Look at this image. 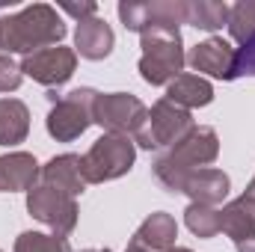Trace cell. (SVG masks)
Here are the masks:
<instances>
[{"mask_svg": "<svg viewBox=\"0 0 255 252\" xmlns=\"http://www.w3.org/2000/svg\"><path fill=\"white\" fill-rule=\"evenodd\" d=\"M65 36V24L48 3H33L15 15L0 18V54H36L42 48L60 45Z\"/></svg>", "mask_w": 255, "mask_h": 252, "instance_id": "cell-1", "label": "cell"}, {"mask_svg": "<svg viewBox=\"0 0 255 252\" xmlns=\"http://www.w3.org/2000/svg\"><path fill=\"white\" fill-rule=\"evenodd\" d=\"M217 154H220L217 130L208 125H193V130L181 142H175L166 154H160L151 163V169H154V178L169 193H181L193 169H205L208 163L217 160Z\"/></svg>", "mask_w": 255, "mask_h": 252, "instance_id": "cell-2", "label": "cell"}, {"mask_svg": "<svg viewBox=\"0 0 255 252\" xmlns=\"http://www.w3.org/2000/svg\"><path fill=\"white\" fill-rule=\"evenodd\" d=\"M139 48H142L139 74L151 86L172 83L187 63L178 27H154V30L139 33Z\"/></svg>", "mask_w": 255, "mask_h": 252, "instance_id": "cell-3", "label": "cell"}, {"mask_svg": "<svg viewBox=\"0 0 255 252\" xmlns=\"http://www.w3.org/2000/svg\"><path fill=\"white\" fill-rule=\"evenodd\" d=\"M136 160V145L125 133H104L92 142V148L83 154V178L86 184H101L122 178Z\"/></svg>", "mask_w": 255, "mask_h": 252, "instance_id": "cell-4", "label": "cell"}, {"mask_svg": "<svg viewBox=\"0 0 255 252\" xmlns=\"http://www.w3.org/2000/svg\"><path fill=\"white\" fill-rule=\"evenodd\" d=\"M193 130V116L190 110L172 104L169 98H160L151 110L145 125L133 133V145L157 151V148H172L175 142H181Z\"/></svg>", "mask_w": 255, "mask_h": 252, "instance_id": "cell-5", "label": "cell"}, {"mask_svg": "<svg viewBox=\"0 0 255 252\" xmlns=\"http://www.w3.org/2000/svg\"><path fill=\"white\" fill-rule=\"evenodd\" d=\"M95 98L98 92L95 89H74L68 95H60L45 119L48 133L60 142H71L77 139L86 127L92 125V107H95Z\"/></svg>", "mask_w": 255, "mask_h": 252, "instance_id": "cell-6", "label": "cell"}, {"mask_svg": "<svg viewBox=\"0 0 255 252\" xmlns=\"http://www.w3.org/2000/svg\"><path fill=\"white\" fill-rule=\"evenodd\" d=\"M145 104L128 92H98L92 107V125H101L107 133H136L145 125Z\"/></svg>", "mask_w": 255, "mask_h": 252, "instance_id": "cell-7", "label": "cell"}, {"mask_svg": "<svg viewBox=\"0 0 255 252\" xmlns=\"http://www.w3.org/2000/svg\"><path fill=\"white\" fill-rule=\"evenodd\" d=\"M27 211L33 220L45 223L57 238H68L77 226V202L48 184H36L27 193Z\"/></svg>", "mask_w": 255, "mask_h": 252, "instance_id": "cell-8", "label": "cell"}, {"mask_svg": "<svg viewBox=\"0 0 255 252\" xmlns=\"http://www.w3.org/2000/svg\"><path fill=\"white\" fill-rule=\"evenodd\" d=\"M119 18L133 33H145L154 27H178L184 24V0H128L119 3Z\"/></svg>", "mask_w": 255, "mask_h": 252, "instance_id": "cell-9", "label": "cell"}, {"mask_svg": "<svg viewBox=\"0 0 255 252\" xmlns=\"http://www.w3.org/2000/svg\"><path fill=\"white\" fill-rule=\"evenodd\" d=\"M74 68H77V51H71L65 45L42 48V51L27 54L21 60V71L27 77H33L36 83H45V86H63L74 74Z\"/></svg>", "mask_w": 255, "mask_h": 252, "instance_id": "cell-10", "label": "cell"}, {"mask_svg": "<svg viewBox=\"0 0 255 252\" xmlns=\"http://www.w3.org/2000/svg\"><path fill=\"white\" fill-rule=\"evenodd\" d=\"M187 63L193 71L202 74H211L217 80H235L238 77V48H232V42L214 36V39H205L187 54Z\"/></svg>", "mask_w": 255, "mask_h": 252, "instance_id": "cell-11", "label": "cell"}, {"mask_svg": "<svg viewBox=\"0 0 255 252\" xmlns=\"http://www.w3.org/2000/svg\"><path fill=\"white\" fill-rule=\"evenodd\" d=\"M42 184L60 190L65 196L77 199L86 190V178H83V157L80 154H60L51 157L42 166Z\"/></svg>", "mask_w": 255, "mask_h": 252, "instance_id": "cell-12", "label": "cell"}, {"mask_svg": "<svg viewBox=\"0 0 255 252\" xmlns=\"http://www.w3.org/2000/svg\"><path fill=\"white\" fill-rule=\"evenodd\" d=\"M39 178H42V166L36 163L33 154L12 151L0 157V193H18V190L30 193Z\"/></svg>", "mask_w": 255, "mask_h": 252, "instance_id": "cell-13", "label": "cell"}, {"mask_svg": "<svg viewBox=\"0 0 255 252\" xmlns=\"http://www.w3.org/2000/svg\"><path fill=\"white\" fill-rule=\"evenodd\" d=\"M113 30L104 18H86V21H77V33H74V48L80 57L86 60H104L110 57L113 51Z\"/></svg>", "mask_w": 255, "mask_h": 252, "instance_id": "cell-14", "label": "cell"}, {"mask_svg": "<svg viewBox=\"0 0 255 252\" xmlns=\"http://www.w3.org/2000/svg\"><path fill=\"white\" fill-rule=\"evenodd\" d=\"M229 187H232V181H229L226 172L205 166V169H193L190 175H187L181 193H187L196 205H211V208H217V205L229 196Z\"/></svg>", "mask_w": 255, "mask_h": 252, "instance_id": "cell-15", "label": "cell"}, {"mask_svg": "<svg viewBox=\"0 0 255 252\" xmlns=\"http://www.w3.org/2000/svg\"><path fill=\"white\" fill-rule=\"evenodd\" d=\"M175 238H178L175 217L166 214V211H157V214H151L133 232V241L130 244H136V247H142V250H148V252H166V250H172Z\"/></svg>", "mask_w": 255, "mask_h": 252, "instance_id": "cell-16", "label": "cell"}, {"mask_svg": "<svg viewBox=\"0 0 255 252\" xmlns=\"http://www.w3.org/2000/svg\"><path fill=\"white\" fill-rule=\"evenodd\" d=\"M166 98H169L172 104L184 107V110L205 107V104L214 101V86H211L205 77H199V74H178V77L169 83Z\"/></svg>", "mask_w": 255, "mask_h": 252, "instance_id": "cell-17", "label": "cell"}, {"mask_svg": "<svg viewBox=\"0 0 255 252\" xmlns=\"http://www.w3.org/2000/svg\"><path fill=\"white\" fill-rule=\"evenodd\" d=\"M30 133V110L18 98H0V145H18Z\"/></svg>", "mask_w": 255, "mask_h": 252, "instance_id": "cell-18", "label": "cell"}, {"mask_svg": "<svg viewBox=\"0 0 255 252\" xmlns=\"http://www.w3.org/2000/svg\"><path fill=\"white\" fill-rule=\"evenodd\" d=\"M220 217H223V232L232 241H238V238L255 232V202L250 196H238L235 202H229L220 211Z\"/></svg>", "mask_w": 255, "mask_h": 252, "instance_id": "cell-19", "label": "cell"}, {"mask_svg": "<svg viewBox=\"0 0 255 252\" xmlns=\"http://www.w3.org/2000/svg\"><path fill=\"white\" fill-rule=\"evenodd\" d=\"M184 24L199 30H220L223 24H229V6L217 0H190L184 3Z\"/></svg>", "mask_w": 255, "mask_h": 252, "instance_id": "cell-20", "label": "cell"}, {"mask_svg": "<svg viewBox=\"0 0 255 252\" xmlns=\"http://www.w3.org/2000/svg\"><path fill=\"white\" fill-rule=\"evenodd\" d=\"M184 223H187V229H190L196 238H214V235L223 232V217L211 205H196V202H190V208L184 211Z\"/></svg>", "mask_w": 255, "mask_h": 252, "instance_id": "cell-21", "label": "cell"}, {"mask_svg": "<svg viewBox=\"0 0 255 252\" xmlns=\"http://www.w3.org/2000/svg\"><path fill=\"white\" fill-rule=\"evenodd\" d=\"M229 33L241 45H247L255 36V0H241L229 6Z\"/></svg>", "mask_w": 255, "mask_h": 252, "instance_id": "cell-22", "label": "cell"}, {"mask_svg": "<svg viewBox=\"0 0 255 252\" xmlns=\"http://www.w3.org/2000/svg\"><path fill=\"white\" fill-rule=\"evenodd\" d=\"M15 252H71L65 238L45 235V232H24L15 241Z\"/></svg>", "mask_w": 255, "mask_h": 252, "instance_id": "cell-23", "label": "cell"}, {"mask_svg": "<svg viewBox=\"0 0 255 252\" xmlns=\"http://www.w3.org/2000/svg\"><path fill=\"white\" fill-rule=\"evenodd\" d=\"M24 80L21 65L15 63L9 54H0V92H15Z\"/></svg>", "mask_w": 255, "mask_h": 252, "instance_id": "cell-24", "label": "cell"}, {"mask_svg": "<svg viewBox=\"0 0 255 252\" xmlns=\"http://www.w3.org/2000/svg\"><path fill=\"white\" fill-rule=\"evenodd\" d=\"M247 74V77H255V36L238 48V77Z\"/></svg>", "mask_w": 255, "mask_h": 252, "instance_id": "cell-25", "label": "cell"}, {"mask_svg": "<svg viewBox=\"0 0 255 252\" xmlns=\"http://www.w3.org/2000/svg\"><path fill=\"white\" fill-rule=\"evenodd\" d=\"M95 3H63V12L74 15L77 21H86V18H95Z\"/></svg>", "mask_w": 255, "mask_h": 252, "instance_id": "cell-26", "label": "cell"}, {"mask_svg": "<svg viewBox=\"0 0 255 252\" xmlns=\"http://www.w3.org/2000/svg\"><path fill=\"white\" fill-rule=\"evenodd\" d=\"M235 250L238 252H255V232L244 235V238H238V241H235Z\"/></svg>", "mask_w": 255, "mask_h": 252, "instance_id": "cell-27", "label": "cell"}, {"mask_svg": "<svg viewBox=\"0 0 255 252\" xmlns=\"http://www.w3.org/2000/svg\"><path fill=\"white\" fill-rule=\"evenodd\" d=\"M244 196H250V199H253V202H255V178H253V181H250V187L244 190Z\"/></svg>", "mask_w": 255, "mask_h": 252, "instance_id": "cell-28", "label": "cell"}, {"mask_svg": "<svg viewBox=\"0 0 255 252\" xmlns=\"http://www.w3.org/2000/svg\"><path fill=\"white\" fill-rule=\"evenodd\" d=\"M125 252H148V250H142V247H136V244H130Z\"/></svg>", "mask_w": 255, "mask_h": 252, "instance_id": "cell-29", "label": "cell"}, {"mask_svg": "<svg viewBox=\"0 0 255 252\" xmlns=\"http://www.w3.org/2000/svg\"><path fill=\"white\" fill-rule=\"evenodd\" d=\"M166 252H190V250H184V247H172V250H166Z\"/></svg>", "mask_w": 255, "mask_h": 252, "instance_id": "cell-30", "label": "cell"}, {"mask_svg": "<svg viewBox=\"0 0 255 252\" xmlns=\"http://www.w3.org/2000/svg\"><path fill=\"white\" fill-rule=\"evenodd\" d=\"M80 252H110V250H80Z\"/></svg>", "mask_w": 255, "mask_h": 252, "instance_id": "cell-31", "label": "cell"}]
</instances>
